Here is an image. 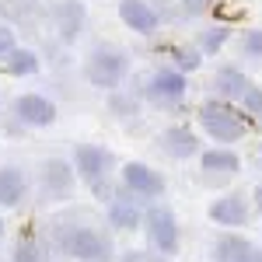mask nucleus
<instances>
[{"label":"nucleus","instance_id":"nucleus-2","mask_svg":"<svg viewBox=\"0 0 262 262\" xmlns=\"http://www.w3.org/2000/svg\"><path fill=\"white\" fill-rule=\"evenodd\" d=\"M129 74V56L116 46H95L84 60V77L98 91H116Z\"/></svg>","mask_w":262,"mask_h":262},{"label":"nucleus","instance_id":"nucleus-8","mask_svg":"<svg viewBox=\"0 0 262 262\" xmlns=\"http://www.w3.org/2000/svg\"><path fill=\"white\" fill-rule=\"evenodd\" d=\"M122 185L133 192V196H143V200H154V196H164V189H168V182L158 168H150V164L143 161H129L122 164Z\"/></svg>","mask_w":262,"mask_h":262},{"label":"nucleus","instance_id":"nucleus-15","mask_svg":"<svg viewBox=\"0 0 262 262\" xmlns=\"http://www.w3.org/2000/svg\"><path fill=\"white\" fill-rule=\"evenodd\" d=\"M200 168H203L206 179L234 175V171L242 168V158H238L234 150H227V147H210V150H203V154H200Z\"/></svg>","mask_w":262,"mask_h":262},{"label":"nucleus","instance_id":"nucleus-3","mask_svg":"<svg viewBox=\"0 0 262 262\" xmlns=\"http://www.w3.org/2000/svg\"><path fill=\"white\" fill-rule=\"evenodd\" d=\"M196 116H200L203 133H206L210 140H217V143H238L245 137V129H248V119L238 116L227 101H217V98L203 101Z\"/></svg>","mask_w":262,"mask_h":262},{"label":"nucleus","instance_id":"nucleus-11","mask_svg":"<svg viewBox=\"0 0 262 262\" xmlns=\"http://www.w3.org/2000/svg\"><path fill=\"white\" fill-rule=\"evenodd\" d=\"M158 147H161L168 158H175V161H189V158L203 154L200 137H196L189 126H168L161 137H158Z\"/></svg>","mask_w":262,"mask_h":262},{"label":"nucleus","instance_id":"nucleus-25","mask_svg":"<svg viewBox=\"0 0 262 262\" xmlns=\"http://www.w3.org/2000/svg\"><path fill=\"white\" fill-rule=\"evenodd\" d=\"M14 262H42L39 259V245L35 242H18V248H14Z\"/></svg>","mask_w":262,"mask_h":262},{"label":"nucleus","instance_id":"nucleus-31","mask_svg":"<svg viewBox=\"0 0 262 262\" xmlns=\"http://www.w3.org/2000/svg\"><path fill=\"white\" fill-rule=\"evenodd\" d=\"M259 154H262V143H259Z\"/></svg>","mask_w":262,"mask_h":262},{"label":"nucleus","instance_id":"nucleus-14","mask_svg":"<svg viewBox=\"0 0 262 262\" xmlns=\"http://www.w3.org/2000/svg\"><path fill=\"white\" fill-rule=\"evenodd\" d=\"M53 18H56V28H60V39L74 42L84 32L88 7H84V0H60V4L53 7Z\"/></svg>","mask_w":262,"mask_h":262},{"label":"nucleus","instance_id":"nucleus-5","mask_svg":"<svg viewBox=\"0 0 262 262\" xmlns=\"http://www.w3.org/2000/svg\"><path fill=\"white\" fill-rule=\"evenodd\" d=\"M70 164L77 171V179H84L88 185H98V182H108L112 168H116V158L108 147H98V143H77L70 150Z\"/></svg>","mask_w":262,"mask_h":262},{"label":"nucleus","instance_id":"nucleus-30","mask_svg":"<svg viewBox=\"0 0 262 262\" xmlns=\"http://www.w3.org/2000/svg\"><path fill=\"white\" fill-rule=\"evenodd\" d=\"M0 238H4V217H0Z\"/></svg>","mask_w":262,"mask_h":262},{"label":"nucleus","instance_id":"nucleus-6","mask_svg":"<svg viewBox=\"0 0 262 262\" xmlns=\"http://www.w3.org/2000/svg\"><path fill=\"white\" fill-rule=\"evenodd\" d=\"M77 185V171L74 164L63 161V158H46L39 164V192L46 203H60V200H70Z\"/></svg>","mask_w":262,"mask_h":262},{"label":"nucleus","instance_id":"nucleus-1","mask_svg":"<svg viewBox=\"0 0 262 262\" xmlns=\"http://www.w3.org/2000/svg\"><path fill=\"white\" fill-rule=\"evenodd\" d=\"M56 245L74 262H112V242L98 227L88 224H63L56 227Z\"/></svg>","mask_w":262,"mask_h":262},{"label":"nucleus","instance_id":"nucleus-24","mask_svg":"<svg viewBox=\"0 0 262 262\" xmlns=\"http://www.w3.org/2000/svg\"><path fill=\"white\" fill-rule=\"evenodd\" d=\"M18 49V39H14V28L11 25H0V63L7 60L11 53Z\"/></svg>","mask_w":262,"mask_h":262},{"label":"nucleus","instance_id":"nucleus-23","mask_svg":"<svg viewBox=\"0 0 262 262\" xmlns=\"http://www.w3.org/2000/svg\"><path fill=\"white\" fill-rule=\"evenodd\" d=\"M242 53L252 60H262V28H248L242 39Z\"/></svg>","mask_w":262,"mask_h":262},{"label":"nucleus","instance_id":"nucleus-20","mask_svg":"<svg viewBox=\"0 0 262 262\" xmlns=\"http://www.w3.org/2000/svg\"><path fill=\"white\" fill-rule=\"evenodd\" d=\"M231 39V25H213V28H206L196 42V49H200L203 56H213V53H221L224 42Z\"/></svg>","mask_w":262,"mask_h":262},{"label":"nucleus","instance_id":"nucleus-16","mask_svg":"<svg viewBox=\"0 0 262 262\" xmlns=\"http://www.w3.org/2000/svg\"><path fill=\"white\" fill-rule=\"evenodd\" d=\"M28 196V179L25 171L14 164L0 168V206H21V200Z\"/></svg>","mask_w":262,"mask_h":262},{"label":"nucleus","instance_id":"nucleus-9","mask_svg":"<svg viewBox=\"0 0 262 262\" xmlns=\"http://www.w3.org/2000/svg\"><path fill=\"white\" fill-rule=\"evenodd\" d=\"M105 213H108V224H112L116 231H133V227H140L143 217H147V210L140 206V196H133L129 189H116V196L105 206Z\"/></svg>","mask_w":262,"mask_h":262},{"label":"nucleus","instance_id":"nucleus-10","mask_svg":"<svg viewBox=\"0 0 262 262\" xmlns=\"http://www.w3.org/2000/svg\"><path fill=\"white\" fill-rule=\"evenodd\" d=\"M14 119H21L25 126H35V129H46L56 122V105L46 95H18L14 98Z\"/></svg>","mask_w":262,"mask_h":262},{"label":"nucleus","instance_id":"nucleus-28","mask_svg":"<svg viewBox=\"0 0 262 262\" xmlns=\"http://www.w3.org/2000/svg\"><path fill=\"white\" fill-rule=\"evenodd\" d=\"M112 108L119 116H137V98H112Z\"/></svg>","mask_w":262,"mask_h":262},{"label":"nucleus","instance_id":"nucleus-12","mask_svg":"<svg viewBox=\"0 0 262 262\" xmlns=\"http://www.w3.org/2000/svg\"><path fill=\"white\" fill-rule=\"evenodd\" d=\"M119 21L126 28H133L137 35H154L158 25H161V14L147 4V0H119Z\"/></svg>","mask_w":262,"mask_h":262},{"label":"nucleus","instance_id":"nucleus-21","mask_svg":"<svg viewBox=\"0 0 262 262\" xmlns=\"http://www.w3.org/2000/svg\"><path fill=\"white\" fill-rule=\"evenodd\" d=\"M200 67H203V53L196 46L175 49V70H179V74H192V70H200Z\"/></svg>","mask_w":262,"mask_h":262},{"label":"nucleus","instance_id":"nucleus-18","mask_svg":"<svg viewBox=\"0 0 262 262\" xmlns=\"http://www.w3.org/2000/svg\"><path fill=\"white\" fill-rule=\"evenodd\" d=\"M252 248L255 245L242 234H224V238L213 242V262H245L252 255Z\"/></svg>","mask_w":262,"mask_h":262},{"label":"nucleus","instance_id":"nucleus-26","mask_svg":"<svg viewBox=\"0 0 262 262\" xmlns=\"http://www.w3.org/2000/svg\"><path fill=\"white\" fill-rule=\"evenodd\" d=\"M206 7H210V0H182V14H185V18H196Z\"/></svg>","mask_w":262,"mask_h":262},{"label":"nucleus","instance_id":"nucleus-19","mask_svg":"<svg viewBox=\"0 0 262 262\" xmlns=\"http://www.w3.org/2000/svg\"><path fill=\"white\" fill-rule=\"evenodd\" d=\"M0 67H4L11 77H35V74L42 70V60H39L35 49H21V46H18V49L0 63Z\"/></svg>","mask_w":262,"mask_h":262},{"label":"nucleus","instance_id":"nucleus-27","mask_svg":"<svg viewBox=\"0 0 262 262\" xmlns=\"http://www.w3.org/2000/svg\"><path fill=\"white\" fill-rule=\"evenodd\" d=\"M119 262H168L161 255H150V252H122Z\"/></svg>","mask_w":262,"mask_h":262},{"label":"nucleus","instance_id":"nucleus-4","mask_svg":"<svg viewBox=\"0 0 262 262\" xmlns=\"http://www.w3.org/2000/svg\"><path fill=\"white\" fill-rule=\"evenodd\" d=\"M143 231H147V242L154 248V255H175L179 252V221H175V213L161 206V203H154V206H147V217H143Z\"/></svg>","mask_w":262,"mask_h":262},{"label":"nucleus","instance_id":"nucleus-22","mask_svg":"<svg viewBox=\"0 0 262 262\" xmlns=\"http://www.w3.org/2000/svg\"><path fill=\"white\" fill-rule=\"evenodd\" d=\"M238 101H242V108L248 112V116L262 119V88H259V84H248V88H245V95Z\"/></svg>","mask_w":262,"mask_h":262},{"label":"nucleus","instance_id":"nucleus-29","mask_svg":"<svg viewBox=\"0 0 262 262\" xmlns=\"http://www.w3.org/2000/svg\"><path fill=\"white\" fill-rule=\"evenodd\" d=\"M252 203H255V210L262 213V185H255V192H252Z\"/></svg>","mask_w":262,"mask_h":262},{"label":"nucleus","instance_id":"nucleus-7","mask_svg":"<svg viewBox=\"0 0 262 262\" xmlns=\"http://www.w3.org/2000/svg\"><path fill=\"white\" fill-rule=\"evenodd\" d=\"M185 91H189V77L179 74L175 67H161L147 77V98L154 105H175L185 98Z\"/></svg>","mask_w":262,"mask_h":262},{"label":"nucleus","instance_id":"nucleus-17","mask_svg":"<svg viewBox=\"0 0 262 262\" xmlns=\"http://www.w3.org/2000/svg\"><path fill=\"white\" fill-rule=\"evenodd\" d=\"M248 77H245L238 67H221L217 74H213V91L221 95V98H227V101H238L245 95V88H248Z\"/></svg>","mask_w":262,"mask_h":262},{"label":"nucleus","instance_id":"nucleus-13","mask_svg":"<svg viewBox=\"0 0 262 262\" xmlns=\"http://www.w3.org/2000/svg\"><path fill=\"white\" fill-rule=\"evenodd\" d=\"M206 217L213 224H221L227 231H234V227H245L248 217H252V206L245 203V196H221V200H213L206 206Z\"/></svg>","mask_w":262,"mask_h":262}]
</instances>
